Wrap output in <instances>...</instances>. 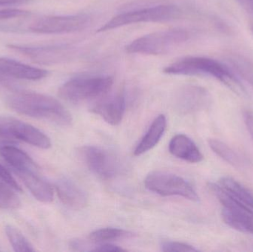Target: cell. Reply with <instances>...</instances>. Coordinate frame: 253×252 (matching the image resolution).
I'll use <instances>...</instances> for the list:
<instances>
[{
    "label": "cell",
    "instance_id": "cell-32",
    "mask_svg": "<svg viewBox=\"0 0 253 252\" xmlns=\"http://www.w3.org/2000/svg\"><path fill=\"white\" fill-rule=\"evenodd\" d=\"M31 0H0V6L16 5V4H26Z\"/></svg>",
    "mask_w": 253,
    "mask_h": 252
},
{
    "label": "cell",
    "instance_id": "cell-29",
    "mask_svg": "<svg viewBox=\"0 0 253 252\" xmlns=\"http://www.w3.org/2000/svg\"><path fill=\"white\" fill-rule=\"evenodd\" d=\"M244 119H245V125L253 142V112L252 111H245L244 112Z\"/></svg>",
    "mask_w": 253,
    "mask_h": 252
},
{
    "label": "cell",
    "instance_id": "cell-13",
    "mask_svg": "<svg viewBox=\"0 0 253 252\" xmlns=\"http://www.w3.org/2000/svg\"><path fill=\"white\" fill-rule=\"evenodd\" d=\"M126 101L123 93H116L99 101L92 108V112L100 115L111 125H118L126 112Z\"/></svg>",
    "mask_w": 253,
    "mask_h": 252
},
{
    "label": "cell",
    "instance_id": "cell-2",
    "mask_svg": "<svg viewBox=\"0 0 253 252\" xmlns=\"http://www.w3.org/2000/svg\"><path fill=\"white\" fill-rule=\"evenodd\" d=\"M165 73L171 75H202L211 77L221 81L236 91L242 90L239 80L234 72L218 61L203 56H187L178 59L176 62L164 69Z\"/></svg>",
    "mask_w": 253,
    "mask_h": 252
},
{
    "label": "cell",
    "instance_id": "cell-25",
    "mask_svg": "<svg viewBox=\"0 0 253 252\" xmlns=\"http://www.w3.org/2000/svg\"><path fill=\"white\" fill-rule=\"evenodd\" d=\"M13 189L0 179V209L16 210L20 207V199Z\"/></svg>",
    "mask_w": 253,
    "mask_h": 252
},
{
    "label": "cell",
    "instance_id": "cell-33",
    "mask_svg": "<svg viewBox=\"0 0 253 252\" xmlns=\"http://www.w3.org/2000/svg\"><path fill=\"white\" fill-rule=\"evenodd\" d=\"M13 85V79L4 76L2 74L0 73V86L4 87H12Z\"/></svg>",
    "mask_w": 253,
    "mask_h": 252
},
{
    "label": "cell",
    "instance_id": "cell-7",
    "mask_svg": "<svg viewBox=\"0 0 253 252\" xmlns=\"http://www.w3.org/2000/svg\"><path fill=\"white\" fill-rule=\"evenodd\" d=\"M147 189L162 196L183 197L193 201H199V197L194 188L182 178L166 173L153 172L144 180Z\"/></svg>",
    "mask_w": 253,
    "mask_h": 252
},
{
    "label": "cell",
    "instance_id": "cell-12",
    "mask_svg": "<svg viewBox=\"0 0 253 252\" xmlns=\"http://www.w3.org/2000/svg\"><path fill=\"white\" fill-rule=\"evenodd\" d=\"M211 102L209 92L200 86H184L175 95V108L181 113H193L203 110L208 108Z\"/></svg>",
    "mask_w": 253,
    "mask_h": 252
},
{
    "label": "cell",
    "instance_id": "cell-3",
    "mask_svg": "<svg viewBox=\"0 0 253 252\" xmlns=\"http://www.w3.org/2000/svg\"><path fill=\"white\" fill-rule=\"evenodd\" d=\"M191 34L182 28L157 31L143 36L126 46V52L133 54L162 55L188 41Z\"/></svg>",
    "mask_w": 253,
    "mask_h": 252
},
{
    "label": "cell",
    "instance_id": "cell-9",
    "mask_svg": "<svg viewBox=\"0 0 253 252\" xmlns=\"http://www.w3.org/2000/svg\"><path fill=\"white\" fill-rule=\"evenodd\" d=\"M90 23L91 18L87 14L47 16L34 21L29 30L42 34H71L86 29Z\"/></svg>",
    "mask_w": 253,
    "mask_h": 252
},
{
    "label": "cell",
    "instance_id": "cell-26",
    "mask_svg": "<svg viewBox=\"0 0 253 252\" xmlns=\"http://www.w3.org/2000/svg\"><path fill=\"white\" fill-rule=\"evenodd\" d=\"M163 252H197L198 250L188 244L179 242H165L162 245Z\"/></svg>",
    "mask_w": 253,
    "mask_h": 252
},
{
    "label": "cell",
    "instance_id": "cell-6",
    "mask_svg": "<svg viewBox=\"0 0 253 252\" xmlns=\"http://www.w3.org/2000/svg\"><path fill=\"white\" fill-rule=\"evenodd\" d=\"M209 188L221 204L224 223L235 230L253 235V210L227 196L217 183H210Z\"/></svg>",
    "mask_w": 253,
    "mask_h": 252
},
{
    "label": "cell",
    "instance_id": "cell-17",
    "mask_svg": "<svg viewBox=\"0 0 253 252\" xmlns=\"http://www.w3.org/2000/svg\"><path fill=\"white\" fill-rule=\"evenodd\" d=\"M169 150L174 156L187 162L196 164L204 159L200 149L185 135L179 134L174 136L169 142Z\"/></svg>",
    "mask_w": 253,
    "mask_h": 252
},
{
    "label": "cell",
    "instance_id": "cell-19",
    "mask_svg": "<svg viewBox=\"0 0 253 252\" xmlns=\"http://www.w3.org/2000/svg\"><path fill=\"white\" fill-rule=\"evenodd\" d=\"M217 185L227 196L253 210V192L245 185L229 176L220 179Z\"/></svg>",
    "mask_w": 253,
    "mask_h": 252
},
{
    "label": "cell",
    "instance_id": "cell-31",
    "mask_svg": "<svg viewBox=\"0 0 253 252\" xmlns=\"http://www.w3.org/2000/svg\"><path fill=\"white\" fill-rule=\"evenodd\" d=\"M237 2L253 16V0H236Z\"/></svg>",
    "mask_w": 253,
    "mask_h": 252
},
{
    "label": "cell",
    "instance_id": "cell-22",
    "mask_svg": "<svg viewBox=\"0 0 253 252\" xmlns=\"http://www.w3.org/2000/svg\"><path fill=\"white\" fill-rule=\"evenodd\" d=\"M227 65L253 87V62L246 56L231 53L227 56Z\"/></svg>",
    "mask_w": 253,
    "mask_h": 252
},
{
    "label": "cell",
    "instance_id": "cell-10",
    "mask_svg": "<svg viewBox=\"0 0 253 252\" xmlns=\"http://www.w3.org/2000/svg\"><path fill=\"white\" fill-rule=\"evenodd\" d=\"M0 139L1 140H18L32 146L48 149L51 146L50 139L36 127L12 117L0 118Z\"/></svg>",
    "mask_w": 253,
    "mask_h": 252
},
{
    "label": "cell",
    "instance_id": "cell-24",
    "mask_svg": "<svg viewBox=\"0 0 253 252\" xmlns=\"http://www.w3.org/2000/svg\"><path fill=\"white\" fill-rule=\"evenodd\" d=\"M6 235L10 245L16 252H34L31 243L22 235V232L14 226L7 225L5 227Z\"/></svg>",
    "mask_w": 253,
    "mask_h": 252
},
{
    "label": "cell",
    "instance_id": "cell-20",
    "mask_svg": "<svg viewBox=\"0 0 253 252\" xmlns=\"http://www.w3.org/2000/svg\"><path fill=\"white\" fill-rule=\"evenodd\" d=\"M167 127V120L165 115H160L153 121L141 142L134 150V155L138 156L153 149L165 133Z\"/></svg>",
    "mask_w": 253,
    "mask_h": 252
},
{
    "label": "cell",
    "instance_id": "cell-15",
    "mask_svg": "<svg viewBox=\"0 0 253 252\" xmlns=\"http://www.w3.org/2000/svg\"><path fill=\"white\" fill-rule=\"evenodd\" d=\"M56 189L61 201L73 210H83L87 204L85 192L68 179L58 180Z\"/></svg>",
    "mask_w": 253,
    "mask_h": 252
},
{
    "label": "cell",
    "instance_id": "cell-8",
    "mask_svg": "<svg viewBox=\"0 0 253 252\" xmlns=\"http://www.w3.org/2000/svg\"><path fill=\"white\" fill-rule=\"evenodd\" d=\"M10 50L28 58L31 62L42 65H53L63 63L74 59L77 48L68 44L34 46L9 44Z\"/></svg>",
    "mask_w": 253,
    "mask_h": 252
},
{
    "label": "cell",
    "instance_id": "cell-11",
    "mask_svg": "<svg viewBox=\"0 0 253 252\" xmlns=\"http://www.w3.org/2000/svg\"><path fill=\"white\" fill-rule=\"evenodd\" d=\"M80 153L89 170L102 179H113L121 171L118 157L108 149L99 146H83Z\"/></svg>",
    "mask_w": 253,
    "mask_h": 252
},
{
    "label": "cell",
    "instance_id": "cell-27",
    "mask_svg": "<svg viewBox=\"0 0 253 252\" xmlns=\"http://www.w3.org/2000/svg\"><path fill=\"white\" fill-rule=\"evenodd\" d=\"M30 14L27 10L18 8L0 9V20L24 17Z\"/></svg>",
    "mask_w": 253,
    "mask_h": 252
},
{
    "label": "cell",
    "instance_id": "cell-30",
    "mask_svg": "<svg viewBox=\"0 0 253 252\" xmlns=\"http://www.w3.org/2000/svg\"><path fill=\"white\" fill-rule=\"evenodd\" d=\"M93 251L94 252H124L126 250L123 248L117 247V246L112 245V244H101V245L96 246Z\"/></svg>",
    "mask_w": 253,
    "mask_h": 252
},
{
    "label": "cell",
    "instance_id": "cell-18",
    "mask_svg": "<svg viewBox=\"0 0 253 252\" xmlns=\"http://www.w3.org/2000/svg\"><path fill=\"white\" fill-rule=\"evenodd\" d=\"M0 156L17 171L37 172L38 166L34 160L23 151L10 145L0 146Z\"/></svg>",
    "mask_w": 253,
    "mask_h": 252
},
{
    "label": "cell",
    "instance_id": "cell-16",
    "mask_svg": "<svg viewBox=\"0 0 253 252\" xmlns=\"http://www.w3.org/2000/svg\"><path fill=\"white\" fill-rule=\"evenodd\" d=\"M14 173L22 180L36 199L43 203L53 201V188L47 182L37 176V172L14 170Z\"/></svg>",
    "mask_w": 253,
    "mask_h": 252
},
{
    "label": "cell",
    "instance_id": "cell-34",
    "mask_svg": "<svg viewBox=\"0 0 253 252\" xmlns=\"http://www.w3.org/2000/svg\"><path fill=\"white\" fill-rule=\"evenodd\" d=\"M250 28H251V33H252L253 35V23H251V25H250Z\"/></svg>",
    "mask_w": 253,
    "mask_h": 252
},
{
    "label": "cell",
    "instance_id": "cell-5",
    "mask_svg": "<svg viewBox=\"0 0 253 252\" xmlns=\"http://www.w3.org/2000/svg\"><path fill=\"white\" fill-rule=\"evenodd\" d=\"M181 9L172 4H161L120 13L104 24L97 32H105L126 25L143 22H168L181 16Z\"/></svg>",
    "mask_w": 253,
    "mask_h": 252
},
{
    "label": "cell",
    "instance_id": "cell-23",
    "mask_svg": "<svg viewBox=\"0 0 253 252\" xmlns=\"http://www.w3.org/2000/svg\"><path fill=\"white\" fill-rule=\"evenodd\" d=\"M132 236L133 234L128 231L117 229V228H105V229H99L92 232L89 238L95 242L102 243L126 239V238H132Z\"/></svg>",
    "mask_w": 253,
    "mask_h": 252
},
{
    "label": "cell",
    "instance_id": "cell-21",
    "mask_svg": "<svg viewBox=\"0 0 253 252\" xmlns=\"http://www.w3.org/2000/svg\"><path fill=\"white\" fill-rule=\"evenodd\" d=\"M208 144L214 153L235 168L243 169L248 165V163L243 157L221 141L215 139H209Z\"/></svg>",
    "mask_w": 253,
    "mask_h": 252
},
{
    "label": "cell",
    "instance_id": "cell-28",
    "mask_svg": "<svg viewBox=\"0 0 253 252\" xmlns=\"http://www.w3.org/2000/svg\"><path fill=\"white\" fill-rule=\"evenodd\" d=\"M0 179L9 186H11L14 190L22 192V188L15 180L14 178L12 176L11 173L1 164H0Z\"/></svg>",
    "mask_w": 253,
    "mask_h": 252
},
{
    "label": "cell",
    "instance_id": "cell-4",
    "mask_svg": "<svg viewBox=\"0 0 253 252\" xmlns=\"http://www.w3.org/2000/svg\"><path fill=\"white\" fill-rule=\"evenodd\" d=\"M113 84L114 78L110 75L74 77L61 86L59 95L67 102L80 103L105 96Z\"/></svg>",
    "mask_w": 253,
    "mask_h": 252
},
{
    "label": "cell",
    "instance_id": "cell-1",
    "mask_svg": "<svg viewBox=\"0 0 253 252\" xmlns=\"http://www.w3.org/2000/svg\"><path fill=\"white\" fill-rule=\"evenodd\" d=\"M8 106L18 113L32 118L48 120L68 126L73 119L68 109L54 98L33 92H17L7 100Z\"/></svg>",
    "mask_w": 253,
    "mask_h": 252
},
{
    "label": "cell",
    "instance_id": "cell-14",
    "mask_svg": "<svg viewBox=\"0 0 253 252\" xmlns=\"http://www.w3.org/2000/svg\"><path fill=\"white\" fill-rule=\"evenodd\" d=\"M0 73L12 79L37 81L48 75L46 70L30 66L9 58L0 57Z\"/></svg>",
    "mask_w": 253,
    "mask_h": 252
}]
</instances>
